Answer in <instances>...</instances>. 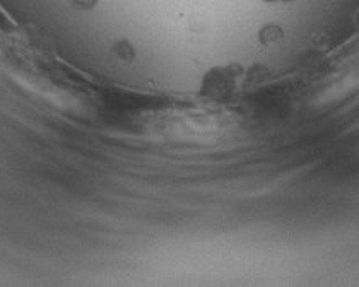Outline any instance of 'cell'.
Masks as SVG:
<instances>
[{
    "label": "cell",
    "mask_w": 359,
    "mask_h": 287,
    "mask_svg": "<svg viewBox=\"0 0 359 287\" xmlns=\"http://www.w3.org/2000/svg\"><path fill=\"white\" fill-rule=\"evenodd\" d=\"M284 2H295V0H284Z\"/></svg>",
    "instance_id": "5b68a950"
},
{
    "label": "cell",
    "mask_w": 359,
    "mask_h": 287,
    "mask_svg": "<svg viewBox=\"0 0 359 287\" xmlns=\"http://www.w3.org/2000/svg\"><path fill=\"white\" fill-rule=\"evenodd\" d=\"M115 52L118 53L120 58H123L125 62H130L134 58V48L129 41H120L115 45Z\"/></svg>",
    "instance_id": "7a4b0ae2"
},
{
    "label": "cell",
    "mask_w": 359,
    "mask_h": 287,
    "mask_svg": "<svg viewBox=\"0 0 359 287\" xmlns=\"http://www.w3.org/2000/svg\"><path fill=\"white\" fill-rule=\"evenodd\" d=\"M72 4H74L76 7H79V9H92V7L98 4V0H72Z\"/></svg>",
    "instance_id": "3957f363"
},
{
    "label": "cell",
    "mask_w": 359,
    "mask_h": 287,
    "mask_svg": "<svg viewBox=\"0 0 359 287\" xmlns=\"http://www.w3.org/2000/svg\"><path fill=\"white\" fill-rule=\"evenodd\" d=\"M265 2H277V0H265Z\"/></svg>",
    "instance_id": "277c9868"
},
{
    "label": "cell",
    "mask_w": 359,
    "mask_h": 287,
    "mask_svg": "<svg viewBox=\"0 0 359 287\" xmlns=\"http://www.w3.org/2000/svg\"><path fill=\"white\" fill-rule=\"evenodd\" d=\"M283 36L284 33L279 26L267 24L265 28L260 29V33H258V41H260L264 46H269V45L277 43L279 40H283Z\"/></svg>",
    "instance_id": "6da1fadb"
}]
</instances>
